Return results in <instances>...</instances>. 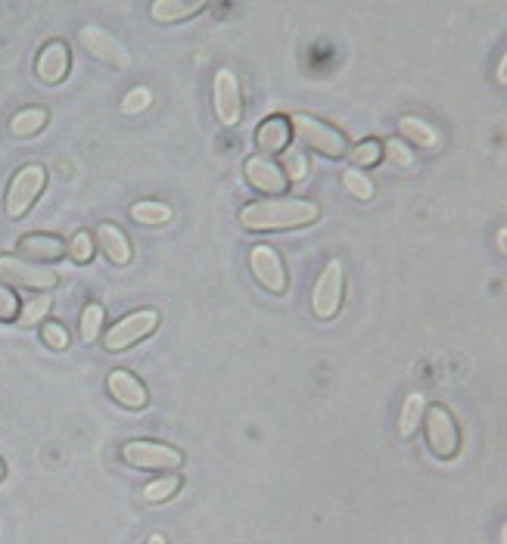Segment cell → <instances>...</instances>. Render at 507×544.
<instances>
[{"label": "cell", "instance_id": "cell-34", "mask_svg": "<svg viewBox=\"0 0 507 544\" xmlns=\"http://www.w3.org/2000/svg\"><path fill=\"white\" fill-rule=\"evenodd\" d=\"M504 243H507V231H504V227H501V231H498V252H504V249H507Z\"/></svg>", "mask_w": 507, "mask_h": 544}, {"label": "cell", "instance_id": "cell-16", "mask_svg": "<svg viewBox=\"0 0 507 544\" xmlns=\"http://www.w3.org/2000/svg\"><path fill=\"white\" fill-rule=\"evenodd\" d=\"M293 143V125H290V116H265L256 128V147H259V156L271 159V156H280L284 150H290Z\"/></svg>", "mask_w": 507, "mask_h": 544}, {"label": "cell", "instance_id": "cell-10", "mask_svg": "<svg viewBox=\"0 0 507 544\" xmlns=\"http://www.w3.org/2000/svg\"><path fill=\"white\" fill-rule=\"evenodd\" d=\"M212 109L215 119L224 128H237L243 119V94H240V81L231 69H218L212 81Z\"/></svg>", "mask_w": 507, "mask_h": 544}, {"label": "cell", "instance_id": "cell-4", "mask_svg": "<svg viewBox=\"0 0 507 544\" xmlns=\"http://www.w3.org/2000/svg\"><path fill=\"white\" fill-rule=\"evenodd\" d=\"M0 283L13 286V290L25 293H53L60 286V274L50 265H35L19 259L16 252H0Z\"/></svg>", "mask_w": 507, "mask_h": 544}, {"label": "cell", "instance_id": "cell-3", "mask_svg": "<svg viewBox=\"0 0 507 544\" xmlns=\"http://www.w3.org/2000/svg\"><path fill=\"white\" fill-rule=\"evenodd\" d=\"M44 190H47V168L44 165L28 162V165L16 168V175L10 178L7 193H4V215L10 221L25 218L35 209V203L41 199Z\"/></svg>", "mask_w": 507, "mask_h": 544}, {"label": "cell", "instance_id": "cell-36", "mask_svg": "<svg viewBox=\"0 0 507 544\" xmlns=\"http://www.w3.org/2000/svg\"><path fill=\"white\" fill-rule=\"evenodd\" d=\"M504 69H507V60L501 56V63H498V81H501V84H504Z\"/></svg>", "mask_w": 507, "mask_h": 544}, {"label": "cell", "instance_id": "cell-5", "mask_svg": "<svg viewBox=\"0 0 507 544\" xmlns=\"http://www.w3.org/2000/svg\"><path fill=\"white\" fill-rule=\"evenodd\" d=\"M420 426H424L427 448L433 451V457H439V461H455L461 454V426L445 405H430L424 411Z\"/></svg>", "mask_w": 507, "mask_h": 544}, {"label": "cell", "instance_id": "cell-12", "mask_svg": "<svg viewBox=\"0 0 507 544\" xmlns=\"http://www.w3.org/2000/svg\"><path fill=\"white\" fill-rule=\"evenodd\" d=\"M78 41H81L84 50L94 56V60L106 63V66H116V69H131V53H128V47L116 35H109L106 28L84 25L81 32H78Z\"/></svg>", "mask_w": 507, "mask_h": 544}, {"label": "cell", "instance_id": "cell-1", "mask_svg": "<svg viewBox=\"0 0 507 544\" xmlns=\"http://www.w3.org/2000/svg\"><path fill=\"white\" fill-rule=\"evenodd\" d=\"M321 218V206L315 199H296V196H280V199H256L246 203L237 215L240 227L249 234H277V231H299Z\"/></svg>", "mask_w": 507, "mask_h": 544}, {"label": "cell", "instance_id": "cell-11", "mask_svg": "<svg viewBox=\"0 0 507 544\" xmlns=\"http://www.w3.org/2000/svg\"><path fill=\"white\" fill-rule=\"evenodd\" d=\"M243 178L249 184V190H256L268 199H280L290 193V181L287 175L280 171V165L274 159H265V156H249L243 162Z\"/></svg>", "mask_w": 507, "mask_h": 544}, {"label": "cell", "instance_id": "cell-8", "mask_svg": "<svg viewBox=\"0 0 507 544\" xmlns=\"http://www.w3.org/2000/svg\"><path fill=\"white\" fill-rule=\"evenodd\" d=\"M249 271L268 296H287L290 271L284 265V255L268 243H256L249 249Z\"/></svg>", "mask_w": 507, "mask_h": 544}, {"label": "cell", "instance_id": "cell-30", "mask_svg": "<svg viewBox=\"0 0 507 544\" xmlns=\"http://www.w3.org/2000/svg\"><path fill=\"white\" fill-rule=\"evenodd\" d=\"M153 103V91L144 88V84H137V88H131L125 97H122V116H140V112H147Z\"/></svg>", "mask_w": 507, "mask_h": 544}, {"label": "cell", "instance_id": "cell-26", "mask_svg": "<svg viewBox=\"0 0 507 544\" xmlns=\"http://www.w3.org/2000/svg\"><path fill=\"white\" fill-rule=\"evenodd\" d=\"M181 473H165L153 482L144 485V501L147 504H165V501H172L178 492H181Z\"/></svg>", "mask_w": 507, "mask_h": 544}, {"label": "cell", "instance_id": "cell-25", "mask_svg": "<svg viewBox=\"0 0 507 544\" xmlns=\"http://www.w3.org/2000/svg\"><path fill=\"white\" fill-rule=\"evenodd\" d=\"M349 162H352V168H358V171L380 165V162H383V140H377V137H364V140H358L355 147H349Z\"/></svg>", "mask_w": 507, "mask_h": 544}, {"label": "cell", "instance_id": "cell-13", "mask_svg": "<svg viewBox=\"0 0 507 544\" xmlns=\"http://www.w3.org/2000/svg\"><path fill=\"white\" fill-rule=\"evenodd\" d=\"M69 69H72V47L63 38L47 41L35 56V78L47 84V88L63 84L69 78Z\"/></svg>", "mask_w": 507, "mask_h": 544}, {"label": "cell", "instance_id": "cell-2", "mask_svg": "<svg viewBox=\"0 0 507 544\" xmlns=\"http://www.w3.org/2000/svg\"><path fill=\"white\" fill-rule=\"evenodd\" d=\"M290 125H293V134L299 137V147L302 150H312L330 162H340L349 156V140L340 128H333L330 122L324 119H315L308 116V112H296L290 116Z\"/></svg>", "mask_w": 507, "mask_h": 544}, {"label": "cell", "instance_id": "cell-33", "mask_svg": "<svg viewBox=\"0 0 507 544\" xmlns=\"http://www.w3.org/2000/svg\"><path fill=\"white\" fill-rule=\"evenodd\" d=\"M19 308H22V299L13 286L0 283V324H16L19 318Z\"/></svg>", "mask_w": 507, "mask_h": 544}, {"label": "cell", "instance_id": "cell-6", "mask_svg": "<svg viewBox=\"0 0 507 544\" xmlns=\"http://www.w3.org/2000/svg\"><path fill=\"white\" fill-rule=\"evenodd\" d=\"M122 461L131 470H165L178 473L184 467V451L168 445V442H153V439H131L122 445Z\"/></svg>", "mask_w": 507, "mask_h": 544}, {"label": "cell", "instance_id": "cell-31", "mask_svg": "<svg viewBox=\"0 0 507 544\" xmlns=\"http://www.w3.org/2000/svg\"><path fill=\"white\" fill-rule=\"evenodd\" d=\"M41 342H44L47 349H53V352H66V349L72 346L69 330H66L60 321H44V327H41Z\"/></svg>", "mask_w": 507, "mask_h": 544}, {"label": "cell", "instance_id": "cell-17", "mask_svg": "<svg viewBox=\"0 0 507 544\" xmlns=\"http://www.w3.org/2000/svg\"><path fill=\"white\" fill-rule=\"evenodd\" d=\"M97 249L103 252V259L109 265H116V268H128L134 262V249H131L128 234L112 221H103L97 227Z\"/></svg>", "mask_w": 507, "mask_h": 544}, {"label": "cell", "instance_id": "cell-23", "mask_svg": "<svg viewBox=\"0 0 507 544\" xmlns=\"http://www.w3.org/2000/svg\"><path fill=\"white\" fill-rule=\"evenodd\" d=\"M175 218L172 206L159 203V199H144V203H134L131 206V221H137L140 227H162Z\"/></svg>", "mask_w": 507, "mask_h": 544}, {"label": "cell", "instance_id": "cell-35", "mask_svg": "<svg viewBox=\"0 0 507 544\" xmlns=\"http://www.w3.org/2000/svg\"><path fill=\"white\" fill-rule=\"evenodd\" d=\"M147 544H168V538L156 532V535H150V538H147Z\"/></svg>", "mask_w": 507, "mask_h": 544}, {"label": "cell", "instance_id": "cell-37", "mask_svg": "<svg viewBox=\"0 0 507 544\" xmlns=\"http://www.w3.org/2000/svg\"><path fill=\"white\" fill-rule=\"evenodd\" d=\"M7 479V464H4V457H0V482Z\"/></svg>", "mask_w": 507, "mask_h": 544}, {"label": "cell", "instance_id": "cell-32", "mask_svg": "<svg viewBox=\"0 0 507 544\" xmlns=\"http://www.w3.org/2000/svg\"><path fill=\"white\" fill-rule=\"evenodd\" d=\"M383 159L396 162L399 168H414V153H411L408 143H405V140H399V137L383 140Z\"/></svg>", "mask_w": 507, "mask_h": 544}, {"label": "cell", "instance_id": "cell-15", "mask_svg": "<svg viewBox=\"0 0 507 544\" xmlns=\"http://www.w3.org/2000/svg\"><path fill=\"white\" fill-rule=\"evenodd\" d=\"M106 392L112 395V402L122 405L125 411H144L150 405V392L140 383L131 370H109L106 377Z\"/></svg>", "mask_w": 507, "mask_h": 544}, {"label": "cell", "instance_id": "cell-9", "mask_svg": "<svg viewBox=\"0 0 507 544\" xmlns=\"http://www.w3.org/2000/svg\"><path fill=\"white\" fill-rule=\"evenodd\" d=\"M346 299V271L340 259H330L312 290V311L318 321H333Z\"/></svg>", "mask_w": 507, "mask_h": 544}, {"label": "cell", "instance_id": "cell-20", "mask_svg": "<svg viewBox=\"0 0 507 544\" xmlns=\"http://www.w3.org/2000/svg\"><path fill=\"white\" fill-rule=\"evenodd\" d=\"M399 134L405 143H411V147H420V150H436L439 143H442V134L424 122V119H417V116H402L399 119Z\"/></svg>", "mask_w": 507, "mask_h": 544}, {"label": "cell", "instance_id": "cell-29", "mask_svg": "<svg viewBox=\"0 0 507 544\" xmlns=\"http://www.w3.org/2000/svg\"><path fill=\"white\" fill-rule=\"evenodd\" d=\"M94 252H97L94 234L91 231H75V237L69 240V259L75 265H91L94 262Z\"/></svg>", "mask_w": 507, "mask_h": 544}, {"label": "cell", "instance_id": "cell-7", "mask_svg": "<svg viewBox=\"0 0 507 544\" xmlns=\"http://www.w3.org/2000/svg\"><path fill=\"white\" fill-rule=\"evenodd\" d=\"M156 330H159V311L156 308H137L103 333V349L106 352H125V349L137 346L140 339L153 336Z\"/></svg>", "mask_w": 507, "mask_h": 544}, {"label": "cell", "instance_id": "cell-19", "mask_svg": "<svg viewBox=\"0 0 507 544\" xmlns=\"http://www.w3.org/2000/svg\"><path fill=\"white\" fill-rule=\"evenodd\" d=\"M47 122H50L47 106H22L19 112H13V119H10V134L19 140L38 137L47 128Z\"/></svg>", "mask_w": 507, "mask_h": 544}, {"label": "cell", "instance_id": "cell-14", "mask_svg": "<svg viewBox=\"0 0 507 544\" xmlns=\"http://www.w3.org/2000/svg\"><path fill=\"white\" fill-rule=\"evenodd\" d=\"M16 255L25 262H35V265H56V262L69 259V243L63 237H56V234L35 231V234L19 237Z\"/></svg>", "mask_w": 507, "mask_h": 544}, {"label": "cell", "instance_id": "cell-18", "mask_svg": "<svg viewBox=\"0 0 507 544\" xmlns=\"http://www.w3.org/2000/svg\"><path fill=\"white\" fill-rule=\"evenodd\" d=\"M206 7H209L206 0H153V4H150V16H153V22L175 25V22L200 16Z\"/></svg>", "mask_w": 507, "mask_h": 544}, {"label": "cell", "instance_id": "cell-22", "mask_svg": "<svg viewBox=\"0 0 507 544\" xmlns=\"http://www.w3.org/2000/svg\"><path fill=\"white\" fill-rule=\"evenodd\" d=\"M424 411H427V395L424 392H411L405 398V405H402V414H399V436L402 439L417 436L420 420H424Z\"/></svg>", "mask_w": 507, "mask_h": 544}, {"label": "cell", "instance_id": "cell-27", "mask_svg": "<svg viewBox=\"0 0 507 544\" xmlns=\"http://www.w3.org/2000/svg\"><path fill=\"white\" fill-rule=\"evenodd\" d=\"M280 156H284V162H277V165H280V171H284V175H287L290 187L308 178V171H312V168H308V159H305V150H302V147L284 150Z\"/></svg>", "mask_w": 507, "mask_h": 544}, {"label": "cell", "instance_id": "cell-28", "mask_svg": "<svg viewBox=\"0 0 507 544\" xmlns=\"http://www.w3.org/2000/svg\"><path fill=\"white\" fill-rule=\"evenodd\" d=\"M343 187L349 190V196H355L358 203H368L374 199V181L368 178V171H358V168H346L343 171Z\"/></svg>", "mask_w": 507, "mask_h": 544}, {"label": "cell", "instance_id": "cell-24", "mask_svg": "<svg viewBox=\"0 0 507 544\" xmlns=\"http://www.w3.org/2000/svg\"><path fill=\"white\" fill-rule=\"evenodd\" d=\"M50 311H53V296L50 293H35L32 299L22 302L16 324L19 327H38V324H44L50 318Z\"/></svg>", "mask_w": 507, "mask_h": 544}, {"label": "cell", "instance_id": "cell-21", "mask_svg": "<svg viewBox=\"0 0 507 544\" xmlns=\"http://www.w3.org/2000/svg\"><path fill=\"white\" fill-rule=\"evenodd\" d=\"M103 321H106V308L103 302L91 299V302H84L81 314H78V336L84 346H94V342L103 336Z\"/></svg>", "mask_w": 507, "mask_h": 544}]
</instances>
